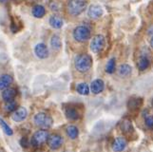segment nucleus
I'll use <instances>...</instances> for the list:
<instances>
[{"instance_id": "1", "label": "nucleus", "mask_w": 153, "mask_h": 152, "mask_svg": "<svg viewBox=\"0 0 153 152\" xmlns=\"http://www.w3.org/2000/svg\"><path fill=\"white\" fill-rule=\"evenodd\" d=\"M75 69L82 73H85L91 70L92 66V57L88 53L79 54L75 58Z\"/></svg>"}, {"instance_id": "2", "label": "nucleus", "mask_w": 153, "mask_h": 152, "mask_svg": "<svg viewBox=\"0 0 153 152\" xmlns=\"http://www.w3.org/2000/svg\"><path fill=\"white\" fill-rule=\"evenodd\" d=\"M88 5L87 0H68V12L71 15H79L86 10Z\"/></svg>"}, {"instance_id": "3", "label": "nucleus", "mask_w": 153, "mask_h": 152, "mask_svg": "<svg viewBox=\"0 0 153 152\" xmlns=\"http://www.w3.org/2000/svg\"><path fill=\"white\" fill-rule=\"evenodd\" d=\"M34 124L37 125V127L45 129H48L51 128L52 124H53V120L50 116L49 114H47L45 112H39L34 116Z\"/></svg>"}, {"instance_id": "4", "label": "nucleus", "mask_w": 153, "mask_h": 152, "mask_svg": "<svg viewBox=\"0 0 153 152\" xmlns=\"http://www.w3.org/2000/svg\"><path fill=\"white\" fill-rule=\"evenodd\" d=\"M73 38L78 42H86L91 38V30L87 26H77L73 30Z\"/></svg>"}, {"instance_id": "5", "label": "nucleus", "mask_w": 153, "mask_h": 152, "mask_svg": "<svg viewBox=\"0 0 153 152\" xmlns=\"http://www.w3.org/2000/svg\"><path fill=\"white\" fill-rule=\"evenodd\" d=\"M50 137L49 132L47 130H38L36 131L30 139V145L33 146H41L48 141Z\"/></svg>"}, {"instance_id": "6", "label": "nucleus", "mask_w": 153, "mask_h": 152, "mask_svg": "<svg viewBox=\"0 0 153 152\" xmlns=\"http://www.w3.org/2000/svg\"><path fill=\"white\" fill-rule=\"evenodd\" d=\"M105 45V38L103 35L98 34L92 38L91 42V49L94 53H99V52H101L104 50Z\"/></svg>"}, {"instance_id": "7", "label": "nucleus", "mask_w": 153, "mask_h": 152, "mask_svg": "<svg viewBox=\"0 0 153 152\" xmlns=\"http://www.w3.org/2000/svg\"><path fill=\"white\" fill-rule=\"evenodd\" d=\"M49 148L52 150L59 149L63 145V138L58 134H51L47 141Z\"/></svg>"}, {"instance_id": "8", "label": "nucleus", "mask_w": 153, "mask_h": 152, "mask_svg": "<svg viewBox=\"0 0 153 152\" xmlns=\"http://www.w3.org/2000/svg\"><path fill=\"white\" fill-rule=\"evenodd\" d=\"M34 53L39 59H46L49 56V49L44 43H39L35 46Z\"/></svg>"}, {"instance_id": "9", "label": "nucleus", "mask_w": 153, "mask_h": 152, "mask_svg": "<svg viewBox=\"0 0 153 152\" xmlns=\"http://www.w3.org/2000/svg\"><path fill=\"white\" fill-rule=\"evenodd\" d=\"M27 116H28V110L26 109V108L20 107L14 112H13L12 119L14 122H23L27 118Z\"/></svg>"}, {"instance_id": "10", "label": "nucleus", "mask_w": 153, "mask_h": 152, "mask_svg": "<svg viewBox=\"0 0 153 152\" xmlns=\"http://www.w3.org/2000/svg\"><path fill=\"white\" fill-rule=\"evenodd\" d=\"M103 13H104L103 9L102 7H100L99 5H91L88 10V16L93 19H97L99 17H101L103 15Z\"/></svg>"}, {"instance_id": "11", "label": "nucleus", "mask_w": 153, "mask_h": 152, "mask_svg": "<svg viewBox=\"0 0 153 152\" xmlns=\"http://www.w3.org/2000/svg\"><path fill=\"white\" fill-rule=\"evenodd\" d=\"M16 94H17V91H16L15 88L9 87V88H7V90H3L2 99L6 103L13 102V101H14V98L16 97Z\"/></svg>"}, {"instance_id": "12", "label": "nucleus", "mask_w": 153, "mask_h": 152, "mask_svg": "<svg viewBox=\"0 0 153 152\" xmlns=\"http://www.w3.org/2000/svg\"><path fill=\"white\" fill-rule=\"evenodd\" d=\"M105 88V83L102 79H95L91 84V90L94 94L101 93Z\"/></svg>"}, {"instance_id": "13", "label": "nucleus", "mask_w": 153, "mask_h": 152, "mask_svg": "<svg viewBox=\"0 0 153 152\" xmlns=\"http://www.w3.org/2000/svg\"><path fill=\"white\" fill-rule=\"evenodd\" d=\"M126 146V140L123 137H117L112 144V150L114 152L123 151Z\"/></svg>"}, {"instance_id": "14", "label": "nucleus", "mask_w": 153, "mask_h": 152, "mask_svg": "<svg viewBox=\"0 0 153 152\" xmlns=\"http://www.w3.org/2000/svg\"><path fill=\"white\" fill-rule=\"evenodd\" d=\"M13 77L9 74H4L0 77V90H5L9 88L10 84L13 83Z\"/></svg>"}, {"instance_id": "15", "label": "nucleus", "mask_w": 153, "mask_h": 152, "mask_svg": "<svg viewBox=\"0 0 153 152\" xmlns=\"http://www.w3.org/2000/svg\"><path fill=\"white\" fill-rule=\"evenodd\" d=\"M49 23L51 27H52L53 29H61L63 27V24H64V21H63L62 17H60L59 15H52L49 20Z\"/></svg>"}, {"instance_id": "16", "label": "nucleus", "mask_w": 153, "mask_h": 152, "mask_svg": "<svg viewBox=\"0 0 153 152\" xmlns=\"http://www.w3.org/2000/svg\"><path fill=\"white\" fill-rule=\"evenodd\" d=\"M22 29V22L17 16H12L10 17V30L13 33H18Z\"/></svg>"}, {"instance_id": "17", "label": "nucleus", "mask_w": 153, "mask_h": 152, "mask_svg": "<svg viewBox=\"0 0 153 152\" xmlns=\"http://www.w3.org/2000/svg\"><path fill=\"white\" fill-rule=\"evenodd\" d=\"M65 112L67 118L68 120H71V121H76V120L80 118V114H79L78 110L74 108H68Z\"/></svg>"}, {"instance_id": "18", "label": "nucleus", "mask_w": 153, "mask_h": 152, "mask_svg": "<svg viewBox=\"0 0 153 152\" xmlns=\"http://www.w3.org/2000/svg\"><path fill=\"white\" fill-rule=\"evenodd\" d=\"M46 14V9L42 5H35L33 8V15L35 18H42Z\"/></svg>"}, {"instance_id": "19", "label": "nucleus", "mask_w": 153, "mask_h": 152, "mask_svg": "<svg viewBox=\"0 0 153 152\" xmlns=\"http://www.w3.org/2000/svg\"><path fill=\"white\" fill-rule=\"evenodd\" d=\"M137 65H138V69L140 70H146L147 67H149L150 61H149V59L147 58L146 56H141L140 58H139V60H138Z\"/></svg>"}, {"instance_id": "20", "label": "nucleus", "mask_w": 153, "mask_h": 152, "mask_svg": "<svg viewBox=\"0 0 153 152\" xmlns=\"http://www.w3.org/2000/svg\"><path fill=\"white\" fill-rule=\"evenodd\" d=\"M131 71H132V69H131V67L128 64H123L119 67L118 69V74L120 76H123V77H126V76H128Z\"/></svg>"}, {"instance_id": "21", "label": "nucleus", "mask_w": 153, "mask_h": 152, "mask_svg": "<svg viewBox=\"0 0 153 152\" xmlns=\"http://www.w3.org/2000/svg\"><path fill=\"white\" fill-rule=\"evenodd\" d=\"M51 48L53 49L54 50H59L61 49L62 42H61V39L59 37V35H57V34L52 35V37L51 39Z\"/></svg>"}, {"instance_id": "22", "label": "nucleus", "mask_w": 153, "mask_h": 152, "mask_svg": "<svg viewBox=\"0 0 153 152\" xmlns=\"http://www.w3.org/2000/svg\"><path fill=\"white\" fill-rule=\"evenodd\" d=\"M66 132H67V135L68 136V137L72 140L76 139L79 135V130L75 125H68L66 129Z\"/></svg>"}, {"instance_id": "23", "label": "nucleus", "mask_w": 153, "mask_h": 152, "mask_svg": "<svg viewBox=\"0 0 153 152\" xmlns=\"http://www.w3.org/2000/svg\"><path fill=\"white\" fill-rule=\"evenodd\" d=\"M76 91L81 95H88L89 93V87L86 83H80L76 86Z\"/></svg>"}, {"instance_id": "24", "label": "nucleus", "mask_w": 153, "mask_h": 152, "mask_svg": "<svg viewBox=\"0 0 153 152\" xmlns=\"http://www.w3.org/2000/svg\"><path fill=\"white\" fill-rule=\"evenodd\" d=\"M0 125H1V128L3 129V131H4L5 133H6L7 135L12 136V135L13 134L12 128H10L9 127V125H8L6 122H5L3 119H0Z\"/></svg>"}, {"instance_id": "25", "label": "nucleus", "mask_w": 153, "mask_h": 152, "mask_svg": "<svg viewBox=\"0 0 153 152\" xmlns=\"http://www.w3.org/2000/svg\"><path fill=\"white\" fill-rule=\"evenodd\" d=\"M105 71L109 74H111L115 71V58H111L109 59L107 66H105Z\"/></svg>"}, {"instance_id": "26", "label": "nucleus", "mask_w": 153, "mask_h": 152, "mask_svg": "<svg viewBox=\"0 0 153 152\" xmlns=\"http://www.w3.org/2000/svg\"><path fill=\"white\" fill-rule=\"evenodd\" d=\"M17 108V103L15 101L6 103V105H5V110L7 112H14Z\"/></svg>"}, {"instance_id": "27", "label": "nucleus", "mask_w": 153, "mask_h": 152, "mask_svg": "<svg viewBox=\"0 0 153 152\" xmlns=\"http://www.w3.org/2000/svg\"><path fill=\"white\" fill-rule=\"evenodd\" d=\"M49 6L51 10H53V12H58V10H60V9H61V3L59 0H50Z\"/></svg>"}, {"instance_id": "28", "label": "nucleus", "mask_w": 153, "mask_h": 152, "mask_svg": "<svg viewBox=\"0 0 153 152\" xmlns=\"http://www.w3.org/2000/svg\"><path fill=\"white\" fill-rule=\"evenodd\" d=\"M146 125L149 128H153V116H146Z\"/></svg>"}, {"instance_id": "29", "label": "nucleus", "mask_w": 153, "mask_h": 152, "mask_svg": "<svg viewBox=\"0 0 153 152\" xmlns=\"http://www.w3.org/2000/svg\"><path fill=\"white\" fill-rule=\"evenodd\" d=\"M21 145L23 146V148H27L28 145H30V144H29V142H28V140H27V138H22V140H21Z\"/></svg>"}, {"instance_id": "30", "label": "nucleus", "mask_w": 153, "mask_h": 152, "mask_svg": "<svg viewBox=\"0 0 153 152\" xmlns=\"http://www.w3.org/2000/svg\"><path fill=\"white\" fill-rule=\"evenodd\" d=\"M26 2H27L28 4H34L35 2H37L38 0H25Z\"/></svg>"}, {"instance_id": "31", "label": "nucleus", "mask_w": 153, "mask_h": 152, "mask_svg": "<svg viewBox=\"0 0 153 152\" xmlns=\"http://www.w3.org/2000/svg\"><path fill=\"white\" fill-rule=\"evenodd\" d=\"M9 1V0H0V3H5V2H7Z\"/></svg>"}, {"instance_id": "32", "label": "nucleus", "mask_w": 153, "mask_h": 152, "mask_svg": "<svg viewBox=\"0 0 153 152\" xmlns=\"http://www.w3.org/2000/svg\"><path fill=\"white\" fill-rule=\"evenodd\" d=\"M150 45H151V47L153 48V37H152V39H151V41H150Z\"/></svg>"}, {"instance_id": "33", "label": "nucleus", "mask_w": 153, "mask_h": 152, "mask_svg": "<svg viewBox=\"0 0 153 152\" xmlns=\"http://www.w3.org/2000/svg\"><path fill=\"white\" fill-rule=\"evenodd\" d=\"M21 1H23V0H14V2H17V3H19Z\"/></svg>"}, {"instance_id": "34", "label": "nucleus", "mask_w": 153, "mask_h": 152, "mask_svg": "<svg viewBox=\"0 0 153 152\" xmlns=\"http://www.w3.org/2000/svg\"><path fill=\"white\" fill-rule=\"evenodd\" d=\"M0 152H1V151H0Z\"/></svg>"}]
</instances>
